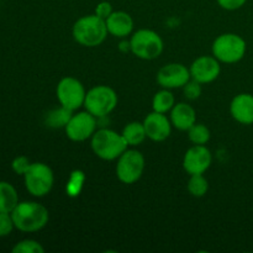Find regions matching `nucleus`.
I'll return each mask as SVG.
<instances>
[{"label": "nucleus", "mask_w": 253, "mask_h": 253, "mask_svg": "<svg viewBox=\"0 0 253 253\" xmlns=\"http://www.w3.org/2000/svg\"><path fill=\"white\" fill-rule=\"evenodd\" d=\"M15 229L22 232H36L43 229L49 219L46 207L37 202H19L11 211Z\"/></svg>", "instance_id": "1"}, {"label": "nucleus", "mask_w": 253, "mask_h": 253, "mask_svg": "<svg viewBox=\"0 0 253 253\" xmlns=\"http://www.w3.org/2000/svg\"><path fill=\"white\" fill-rule=\"evenodd\" d=\"M105 20L93 15H85L77 20L73 25L72 35L79 44L84 47L100 46L108 36Z\"/></svg>", "instance_id": "2"}, {"label": "nucleus", "mask_w": 253, "mask_h": 253, "mask_svg": "<svg viewBox=\"0 0 253 253\" xmlns=\"http://www.w3.org/2000/svg\"><path fill=\"white\" fill-rule=\"evenodd\" d=\"M90 140L93 152L104 161L118 160L127 150L128 146L123 133H118L110 128H100L95 131Z\"/></svg>", "instance_id": "3"}, {"label": "nucleus", "mask_w": 253, "mask_h": 253, "mask_svg": "<svg viewBox=\"0 0 253 253\" xmlns=\"http://www.w3.org/2000/svg\"><path fill=\"white\" fill-rule=\"evenodd\" d=\"M212 56L222 63L232 64L241 61L246 54V41L240 35L222 34L212 43Z\"/></svg>", "instance_id": "4"}, {"label": "nucleus", "mask_w": 253, "mask_h": 253, "mask_svg": "<svg viewBox=\"0 0 253 253\" xmlns=\"http://www.w3.org/2000/svg\"><path fill=\"white\" fill-rule=\"evenodd\" d=\"M131 52L137 58L152 61L163 52V40L153 30L141 29L133 32L130 39Z\"/></svg>", "instance_id": "5"}, {"label": "nucleus", "mask_w": 253, "mask_h": 253, "mask_svg": "<svg viewBox=\"0 0 253 253\" xmlns=\"http://www.w3.org/2000/svg\"><path fill=\"white\" fill-rule=\"evenodd\" d=\"M118 105V94L108 85H96L86 91L84 108L96 119L109 115Z\"/></svg>", "instance_id": "6"}, {"label": "nucleus", "mask_w": 253, "mask_h": 253, "mask_svg": "<svg viewBox=\"0 0 253 253\" xmlns=\"http://www.w3.org/2000/svg\"><path fill=\"white\" fill-rule=\"evenodd\" d=\"M26 190L36 198L46 197L53 188L54 175L51 167L46 163H31L29 170L24 174Z\"/></svg>", "instance_id": "7"}, {"label": "nucleus", "mask_w": 253, "mask_h": 253, "mask_svg": "<svg viewBox=\"0 0 253 253\" xmlns=\"http://www.w3.org/2000/svg\"><path fill=\"white\" fill-rule=\"evenodd\" d=\"M145 170V157L137 150H126L118 158L116 175L124 184H133L137 182Z\"/></svg>", "instance_id": "8"}, {"label": "nucleus", "mask_w": 253, "mask_h": 253, "mask_svg": "<svg viewBox=\"0 0 253 253\" xmlns=\"http://www.w3.org/2000/svg\"><path fill=\"white\" fill-rule=\"evenodd\" d=\"M57 99L59 104L72 111L78 110L84 106L86 91L81 81L73 77H64L59 81L56 89Z\"/></svg>", "instance_id": "9"}, {"label": "nucleus", "mask_w": 253, "mask_h": 253, "mask_svg": "<svg viewBox=\"0 0 253 253\" xmlns=\"http://www.w3.org/2000/svg\"><path fill=\"white\" fill-rule=\"evenodd\" d=\"M64 130L69 140L74 142H83L91 138V136L95 133L96 118L89 111L73 114Z\"/></svg>", "instance_id": "10"}, {"label": "nucleus", "mask_w": 253, "mask_h": 253, "mask_svg": "<svg viewBox=\"0 0 253 253\" xmlns=\"http://www.w3.org/2000/svg\"><path fill=\"white\" fill-rule=\"evenodd\" d=\"M212 156L204 145H194L185 152L183 168L190 175L204 174L211 166Z\"/></svg>", "instance_id": "11"}, {"label": "nucleus", "mask_w": 253, "mask_h": 253, "mask_svg": "<svg viewBox=\"0 0 253 253\" xmlns=\"http://www.w3.org/2000/svg\"><path fill=\"white\" fill-rule=\"evenodd\" d=\"M190 79V71L182 63L166 64L157 73L158 84L165 89L183 88Z\"/></svg>", "instance_id": "12"}, {"label": "nucleus", "mask_w": 253, "mask_h": 253, "mask_svg": "<svg viewBox=\"0 0 253 253\" xmlns=\"http://www.w3.org/2000/svg\"><path fill=\"white\" fill-rule=\"evenodd\" d=\"M189 71L192 79L199 82L200 84H208L220 76L221 67L214 56H202L193 62Z\"/></svg>", "instance_id": "13"}, {"label": "nucleus", "mask_w": 253, "mask_h": 253, "mask_svg": "<svg viewBox=\"0 0 253 253\" xmlns=\"http://www.w3.org/2000/svg\"><path fill=\"white\" fill-rule=\"evenodd\" d=\"M143 126H145L146 135L150 140L155 142H162L169 137L173 125L170 119H168L166 114L152 111L145 118Z\"/></svg>", "instance_id": "14"}, {"label": "nucleus", "mask_w": 253, "mask_h": 253, "mask_svg": "<svg viewBox=\"0 0 253 253\" xmlns=\"http://www.w3.org/2000/svg\"><path fill=\"white\" fill-rule=\"evenodd\" d=\"M231 116L242 125L253 124V95L249 93H241L232 99L230 104Z\"/></svg>", "instance_id": "15"}, {"label": "nucleus", "mask_w": 253, "mask_h": 253, "mask_svg": "<svg viewBox=\"0 0 253 253\" xmlns=\"http://www.w3.org/2000/svg\"><path fill=\"white\" fill-rule=\"evenodd\" d=\"M108 32L119 39H125L132 34L133 20L130 14L125 11H113L105 20Z\"/></svg>", "instance_id": "16"}, {"label": "nucleus", "mask_w": 253, "mask_h": 253, "mask_svg": "<svg viewBox=\"0 0 253 253\" xmlns=\"http://www.w3.org/2000/svg\"><path fill=\"white\" fill-rule=\"evenodd\" d=\"M170 123L180 131H188L197 123L194 108L187 103H178L170 110Z\"/></svg>", "instance_id": "17"}, {"label": "nucleus", "mask_w": 253, "mask_h": 253, "mask_svg": "<svg viewBox=\"0 0 253 253\" xmlns=\"http://www.w3.org/2000/svg\"><path fill=\"white\" fill-rule=\"evenodd\" d=\"M19 204V194L14 185L0 180V212H11Z\"/></svg>", "instance_id": "18"}, {"label": "nucleus", "mask_w": 253, "mask_h": 253, "mask_svg": "<svg viewBox=\"0 0 253 253\" xmlns=\"http://www.w3.org/2000/svg\"><path fill=\"white\" fill-rule=\"evenodd\" d=\"M123 136L128 146L141 145V143L145 141V138L147 137L143 123H138V121L128 123L127 125L124 127Z\"/></svg>", "instance_id": "19"}, {"label": "nucleus", "mask_w": 253, "mask_h": 253, "mask_svg": "<svg viewBox=\"0 0 253 253\" xmlns=\"http://www.w3.org/2000/svg\"><path fill=\"white\" fill-rule=\"evenodd\" d=\"M72 115H73V111L61 105V108L53 109L47 113L46 118H44V124L51 128L66 127Z\"/></svg>", "instance_id": "20"}, {"label": "nucleus", "mask_w": 253, "mask_h": 253, "mask_svg": "<svg viewBox=\"0 0 253 253\" xmlns=\"http://www.w3.org/2000/svg\"><path fill=\"white\" fill-rule=\"evenodd\" d=\"M175 105V99L174 95L169 89H165L157 91L152 99V109L153 111L157 113L167 114L168 111L172 110L173 106Z\"/></svg>", "instance_id": "21"}, {"label": "nucleus", "mask_w": 253, "mask_h": 253, "mask_svg": "<svg viewBox=\"0 0 253 253\" xmlns=\"http://www.w3.org/2000/svg\"><path fill=\"white\" fill-rule=\"evenodd\" d=\"M85 174L83 170L76 169L71 173L68 178V182L66 184V194L69 198H77L81 195L83 190L84 183H85Z\"/></svg>", "instance_id": "22"}, {"label": "nucleus", "mask_w": 253, "mask_h": 253, "mask_svg": "<svg viewBox=\"0 0 253 253\" xmlns=\"http://www.w3.org/2000/svg\"><path fill=\"white\" fill-rule=\"evenodd\" d=\"M187 187L193 197L202 198L209 190V183H208V179L203 174H194L190 175V179L188 182Z\"/></svg>", "instance_id": "23"}, {"label": "nucleus", "mask_w": 253, "mask_h": 253, "mask_svg": "<svg viewBox=\"0 0 253 253\" xmlns=\"http://www.w3.org/2000/svg\"><path fill=\"white\" fill-rule=\"evenodd\" d=\"M210 130L203 124L195 123L192 127L188 130V137L190 142L194 145H207L210 140Z\"/></svg>", "instance_id": "24"}, {"label": "nucleus", "mask_w": 253, "mask_h": 253, "mask_svg": "<svg viewBox=\"0 0 253 253\" xmlns=\"http://www.w3.org/2000/svg\"><path fill=\"white\" fill-rule=\"evenodd\" d=\"M11 251L14 253H43L44 249L39 241L26 239L17 242V244L12 247Z\"/></svg>", "instance_id": "25"}, {"label": "nucleus", "mask_w": 253, "mask_h": 253, "mask_svg": "<svg viewBox=\"0 0 253 253\" xmlns=\"http://www.w3.org/2000/svg\"><path fill=\"white\" fill-rule=\"evenodd\" d=\"M15 229L11 212H0V237L9 236Z\"/></svg>", "instance_id": "26"}, {"label": "nucleus", "mask_w": 253, "mask_h": 253, "mask_svg": "<svg viewBox=\"0 0 253 253\" xmlns=\"http://www.w3.org/2000/svg\"><path fill=\"white\" fill-rule=\"evenodd\" d=\"M183 91H184V96L189 100H197L200 95H202V84L199 82L190 79L184 86H183Z\"/></svg>", "instance_id": "27"}, {"label": "nucleus", "mask_w": 253, "mask_h": 253, "mask_svg": "<svg viewBox=\"0 0 253 253\" xmlns=\"http://www.w3.org/2000/svg\"><path fill=\"white\" fill-rule=\"evenodd\" d=\"M31 162L26 156H17L12 160L11 169L16 173L17 175H24L29 170Z\"/></svg>", "instance_id": "28"}, {"label": "nucleus", "mask_w": 253, "mask_h": 253, "mask_svg": "<svg viewBox=\"0 0 253 253\" xmlns=\"http://www.w3.org/2000/svg\"><path fill=\"white\" fill-rule=\"evenodd\" d=\"M113 5H111L110 2L101 1L95 6V12H94V14H95L96 16L100 17V19L106 20L111 14H113Z\"/></svg>", "instance_id": "29"}, {"label": "nucleus", "mask_w": 253, "mask_h": 253, "mask_svg": "<svg viewBox=\"0 0 253 253\" xmlns=\"http://www.w3.org/2000/svg\"><path fill=\"white\" fill-rule=\"evenodd\" d=\"M217 4L225 10H229V11H234V10L240 9V7L244 6L246 4L247 0H216Z\"/></svg>", "instance_id": "30"}, {"label": "nucleus", "mask_w": 253, "mask_h": 253, "mask_svg": "<svg viewBox=\"0 0 253 253\" xmlns=\"http://www.w3.org/2000/svg\"><path fill=\"white\" fill-rule=\"evenodd\" d=\"M119 51L123 52V53H127V52H131V43L130 40H123V41L119 43Z\"/></svg>", "instance_id": "31"}]
</instances>
